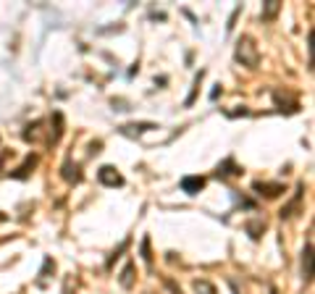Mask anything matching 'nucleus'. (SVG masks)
<instances>
[{
	"mask_svg": "<svg viewBox=\"0 0 315 294\" xmlns=\"http://www.w3.org/2000/svg\"><path fill=\"white\" fill-rule=\"evenodd\" d=\"M273 100H276V105H284L286 103V100L281 97V92H273ZM297 110H300V103H297V100H292V108H289V113H297Z\"/></svg>",
	"mask_w": 315,
	"mask_h": 294,
	"instance_id": "16",
	"label": "nucleus"
},
{
	"mask_svg": "<svg viewBox=\"0 0 315 294\" xmlns=\"http://www.w3.org/2000/svg\"><path fill=\"white\" fill-rule=\"evenodd\" d=\"M234 58L242 63V66L247 69H255L257 63H260V50H257V45L252 37H239V42H236V53H234Z\"/></svg>",
	"mask_w": 315,
	"mask_h": 294,
	"instance_id": "1",
	"label": "nucleus"
},
{
	"mask_svg": "<svg viewBox=\"0 0 315 294\" xmlns=\"http://www.w3.org/2000/svg\"><path fill=\"white\" fill-rule=\"evenodd\" d=\"M281 11V3H276V0H271V3H265L263 5V13H260V18L263 21H273L276 18V13Z\"/></svg>",
	"mask_w": 315,
	"mask_h": 294,
	"instance_id": "11",
	"label": "nucleus"
},
{
	"mask_svg": "<svg viewBox=\"0 0 315 294\" xmlns=\"http://www.w3.org/2000/svg\"><path fill=\"white\" fill-rule=\"evenodd\" d=\"M126 247H129V239H124V242H121V247H118V250H113V255L108 257V268H110V265H113V263L118 260V257H121V252L126 250Z\"/></svg>",
	"mask_w": 315,
	"mask_h": 294,
	"instance_id": "17",
	"label": "nucleus"
},
{
	"mask_svg": "<svg viewBox=\"0 0 315 294\" xmlns=\"http://www.w3.org/2000/svg\"><path fill=\"white\" fill-rule=\"evenodd\" d=\"M310 255H313V244L308 242V244H305V250H302V279L305 281H310Z\"/></svg>",
	"mask_w": 315,
	"mask_h": 294,
	"instance_id": "10",
	"label": "nucleus"
},
{
	"mask_svg": "<svg viewBox=\"0 0 315 294\" xmlns=\"http://www.w3.org/2000/svg\"><path fill=\"white\" fill-rule=\"evenodd\" d=\"M202 187H205V179L202 176H184L181 179V189L187 192V195H197Z\"/></svg>",
	"mask_w": 315,
	"mask_h": 294,
	"instance_id": "9",
	"label": "nucleus"
},
{
	"mask_svg": "<svg viewBox=\"0 0 315 294\" xmlns=\"http://www.w3.org/2000/svg\"><path fill=\"white\" fill-rule=\"evenodd\" d=\"M244 228L249 231V236H252V239H260V234H263L265 223H263V220H249V223H247Z\"/></svg>",
	"mask_w": 315,
	"mask_h": 294,
	"instance_id": "14",
	"label": "nucleus"
},
{
	"mask_svg": "<svg viewBox=\"0 0 315 294\" xmlns=\"http://www.w3.org/2000/svg\"><path fill=\"white\" fill-rule=\"evenodd\" d=\"M302 192H305V184H300L297 187V192H294V197H292V202L289 205H284L281 208V218H292V216H297V210H300V202H302Z\"/></svg>",
	"mask_w": 315,
	"mask_h": 294,
	"instance_id": "7",
	"label": "nucleus"
},
{
	"mask_svg": "<svg viewBox=\"0 0 315 294\" xmlns=\"http://www.w3.org/2000/svg\"><path fill=\"white\" fill-rule=\"evenodd\" d=\"M192 287H194V292H197V294H216V287H213L210 281H205V279H197Z\"/></svg>",
	"mask_w": 315,
	"mask_h": 294,
	"instance_id": "13",
	"label": "nucleus"
},
{
	"mask_svg": "<svg viewBox=\"0 0 315 294\" xmlns=\"http://www.w3.org/2000/svg\"><path fill=\"white\" fill-rule=\"evenodd\" d=\"M153 129H158V124H153V121H140V124H126V126H121V134H126V137H140L145 132H153Z\"/></svg>",
	"mask_w": 315,
	"mask_h": 294,
	"instance_id": "6",
	"label": "nucleus"
},
{
	"mask_svg": "<svg viewBox=\"0 0 315 294\" xmlns=\"http://www.w3.org/2000/svg\"><path fill=\"white\" fill-rule=\"evenodd\" d=\"M61 171H63V179H66L69 184H79V181H81V165H79V163L66 160Z\"/></svg>",
	"mask_w": 315,
	"mask_h": 294,
	"instance_id": "8",
	"label": "nucleus"
},
{
	"mask_svg": "<svg viewBox=\"0 0 315 294\" xmlns=\"http://www.w3.org/2000/svg\"><path fill=\"white\" fill-rule=\"evenodd\" d=\"M97 181L105 184V187H124V176L118 173V168H113V165H103V168L97 171Z\"/></svg>",
	"mask_w": 315,
	"mask_h": 294,
	"instance_id": "3",
	"label": "nucleus"
},
{
	"mask_svg": "<svg viewBox=\"0 0 315 294\" xmlns=\"http://www.w3.org/2000/svg\"><path fill=\"white\" fill-rule=\"evenodd\" d=\"M121 287L124 289H132L134 287V263H126V268L121 273Z\"/></svg>",
	"mask_w": 315,
	"mask_h": 294,
	"instance_id": "12",
	"label": "nucleus"
},
{
	"mask_svg": "<svg viewBox=\"0 0 315 294\" xmlns=\"http://www.w3.org/2000/svg\"><path fill=\"white\" fill-rule=\"evenodd\" d=\"M252 189L260 197H265V200H276V197H281L284 192H286V187H284V184H279V181H276V184H271V181H255Z\"/></svg>",
	"mask_w": 315,
	"mask_h": 294,
	"instance_id": "2",
	"label": "nucleus"
},
{
	"mask_svg": "<svg viewBox=\"0 0 315 294\" xmlns=\"http://www.w3.org/2000/svg\"><path fill=\"white\" fill-rule=\"evenodd\" d=\"M142 260L147 263V268H153V252H150V236L142 239Z\"/></svg>",
	"mask_w": 315,
	"mask_h": 294,
	"instance_id": "15",
	"label": "nucleus"
},
{
	"mask_svg": "<svg viewBox=\"0 0 315 294\" xmlns=\"http://www.w3.org/2000/svg\"><path fill=\"white\" fill-rule=\"evenodd\" d=\"M216 176L218 179H231V176H242V168L236 165L234 158H226V160H221L218 163V168H216Z\"/></svg>",
	"mask_w": 315,
	"mask_h": 294,
	"instance_id": "4",
	"label": "nucleus"
},
{
	"mask_svg": "<svg viewBox=\"0 0 315 294\" xmlns=\"http://www.w3.org/2000/svg\"><path fill=\"white\" fill-rule=\"evenodd\" d=\"M37 160H40L37 155H26V160L18 165L16 171H11V179H21V181H24V179H29V176H32V171L37 168Z\"/></svg>",
	"mask_w": 315,
	"mask_h": 294,
	"instance_id": "5",
	"label": "nucleus"
}]
</instances>
